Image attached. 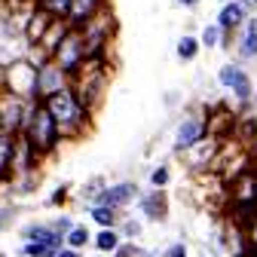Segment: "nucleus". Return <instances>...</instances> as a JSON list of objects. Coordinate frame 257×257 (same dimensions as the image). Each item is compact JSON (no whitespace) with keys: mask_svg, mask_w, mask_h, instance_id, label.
I'll list each match as a JSON object with an SVG mask.
<instances>
[{"mask_svg":"<svg viewBox=\"0 0 257 257\" xmlns=\"http://www.w3.org/2000/svg\"><path fill=\"white\" fill-rule=\"evenodd\" d=\"M92 245V230L86 227V223H74V227H71V233L68 236H64V248H71V251H86Z\"/></svg>","mask_w":257,"mask_h":257,"instance_id":"20","label":"nucleus"},{"mask_svg":"<svg viewBox=\"0 0 257 257\" xmlns=\"http://www.w3.org/2000/svg\"><path fill=\"white\" fill-rule=\"evenodd\" d=\"M74 223H77V220H74L68 211H61V214H55V217L49 220V227H52V233H58V236H68Z\"/></svg>","mask_w":257,"mask_h":257,"instance_id":"26","label":"nucleus"},{"mask_svg":"<svg viewBox=\"0 0 257 257\" xmlns=\"http://www.w3.org/2000/svg\"><path fill=\"white\" fill-rule=\"evenodd\" d=\"M68 7H71V0H37L34 4V10H40V13H46L49 19H64V13H68Z\"/></svg>","mask_w":257,"mask_h":257,"instance_id":"24","label":"nucleus"},{"mask_svg":"<svg viewBox=\"0 0 257 257\" xmlns=\"http://www.w3.org/2000/svg\"><path fill=\"white\" fill-rule=\"evenodd\" d=\"M64 89H71V77L64 74L58 64L49 58L43 61L40 68H37V83H34V92H37V101H46L49 95L55 92H64Z\"/></svg>","mask_w":257,"mask_h":257,"instance_id":"9","label":"nucleus"},{"mask_svg":"<svg viewBox=\"0 0 257 257\" xmlns=\"http://www.w3.org/2000/svg\"><path fill=\"white\" fill-rule=\"evenodd\" d=\"M199 257H208V254H205V251H202V254H199Z\"/></svg>","mask_w":257,"mask_h":257,"instance_id":"36","label":"nucleus"},{"mask_svg":"<svg viewBox=\"0 0 257 257\" xmlns=\"http://www.w3.org/2000/svg\"><path fill=\"white\" fill-rule=\"evenodd\" d=\"M68 193H71V187H58L52 196H49V202H46V205H61L64 199H68Z\"/></svg>","mask_w":257,"mask_h":257,"instance_id":"29","label":"nucleus"},{"mask_svg":"<svg viewBox=\"0 0 257 257\" xmlns=\"http://www.w3.org/2000/svg\"><path fill=\"white\" fill-rule=\"evenodd\" d=\"M187 254H190V248H187L184 239H178V242H172V245H166L159 251V257H187Z\"/></svg>","mask_w":257,"mask_h":257,"instance_id":"27","label":"nucleus"},{"mask_svg":"<svg viewBox=\"0 0 257 257\" xmlns=\"http://www.w3.org/2000/svg\"><path fill=\"white\" fill-rule=\"evenodd\" d=\"M22 4H25V7H34V4H37V0H22Z\"/></svg>","mask_w":257,"mask_h":257,"instance_id":"32","label":"nucleus"},{"mask_svg":"<svg viewBox=\"0 0 257 257\" xmlns=\"http://www.w3.org/2000/svg\"><path fill=\"white\" fill-rule=\"evenodd\" d=\"M116 233H119L122 242H141V236H144V220L138 214H125L122 211V217L116 223Z\"/></svg>","mask_w":257,"mask_h":257,"instance_id":"18","label":"nucleus"},{"mask_svg":"<svg viewBox=\"0 0 257 257\" xmlns=\"http://www.w3.org/2000/svg\"><path fill=\"white\" fill-rule=\"evenodd\" d=\"M55 257H83V254H80V251H71V248H61Z\"/></svg>","mask_w":257,"mask_h":257,"instance_id":"31","label":"nucleus"},{"mask_svg":"<svg viewBox=\"0 0 257 257\" xmlns=\"http://www.w3.org/2000/svg\"><path fill=\"white\" fill-rule=\"evenodd\" d=\"M104 7H110L107 0H71V7H68V13H64L61 22L68 25L71 31H83Z\"/></svg>","mask_w":257,"mask_h":257,"instance_id":"13","label":"nucleus"},{"mask_svg":"<svg viewBox=\"0 0 257 257\" xmlns=\"http://www.w3.org/2000/svg\"><path fill=\"white\" fill-rule=\"evenodd\" d=\"M31 104L34 101H25V98H19V95H13V92H7L4 86H0V132L19 138L22 128H25Z\"/></svg>","mask_w":257,"mask_h":257,"instance_id":"6","label":"nucleus"},{"mask_svg":"<svg viewBox=\"0 0 257 257\" xmlns=\"http://www.w3.org/2000/svg\"><path fill=\"white\" fill-rule=\"evenodd\" d=\"M34 83H37V68L31 61H25V55L4 64V71H0V86L13 95H19V98H25V101H37Z\"/></svg>","mask_w":257,"mask_h":257,"instance_id":"4","label":"nucleus"},{"mask_svg":"<svg viewBox=\"0 0 257 257\" xmlns=\"http://www.w3.org/2000/svg\"><path fill=\"white\" fill-rule=\"evenodd\" d=\"M61 248H52V245H46V242H22L19 245V257H55Z\"/></svg>","mask_w":257,"mask_h":257,"instance_id":"22","label":"nucleus"},{"mask_svg":"<svg viewBox=\"0 0 257 257\" xmlns=\"http://www.w3.org/2000/svg\"><path fill=\"white\" fill-rule=\"evenodd\" d=\"M138 196H141L138 181H113V184L107 181V187L98 193V199H95L92 205H107L113 211H125L128 205L138 202Z\"/></svg>","mask_w":257,"mask_h":257,"instance_id":"8","label":"nucleus"},{"mask_svg":"<svg viewBox=\"0 0 257 257\" xmlns=\"http://www.w3.org/2000/svg\"><path fill=\"white\" fill-rule=\"evenodd\" d=\"M52 61L68 74V77H77L86 64V46H83V34L80 31H64V37L58 40V46L52 49Z\"/></svg>","mask_w":257,"mask_h":257,"instance_id":"5","label":"nucleus"},{"mask_svg":"<svg viewBox=\"0 0 257 257\" xmlns=\"http://www.w3.org/2000/svg\"><path fill=\"white\" fill-rule=\"evenodd\" d=\"M175 4H178V7H184V10H196L202 0H175Z\"/></svg>","mask_w":257,"mask_h":257,"instance_id":"30","label":"nucleus"},{"mask_svg":"<svg viewBox=\"0 0 257 257\" xmlns=\"http://www.w3.org/2000/svg\"><path fill=\"white\" fill-rule=\"evenodd\" d=\"M208 138V125H205V113H187L178 119L175 135H172V150L175 153H190L196 144H202Z\"/></svg>","mask_w":257,"mask_h":257,"instance_id":"7","label":"nucleus"},{"mask_svg":"<svg viewBox=\"0 0 257 257\" xmlns=\"http://www.w3.org/2000/svg\"><path fill=\"white\" fill-rule=\"evenodd\" d=\"M254 16V7L248 4V0H233V4H220V10H217V19H214V25L223 31L227 37H233L236 31L248 22Z\"/></svg>","mask_w":257,"mask_h":257,"instance_id":"11","label":"nucleus"},{"mask_svg":"<svg viewBox=\"0 0 257 257\" xmlns=\"http://www.w3.org/2000/svg\"><path fill=\"white\" fill-rule=\"evenodd\" d=\"M248 4H251V7H254V10H257V0H248Z\"/></svg>","mask_w":257,"mask_h":257,"instance_id":"33","label":"nucleus"},{"mask_svg":"<svg viewBox=\"0 0 257 257\" xmlns=\"http://www.w3.org/2000/svg\"><path fill=\"white\" fill-rule=\"evenodd\" d=\"M40 104L49 110L52 122L58 125L61 141H77V138H83V135L89 132V119H92V113L80 104V98L74 95V89L55 92V95H49V98L40 101Z\"/></svg>","mask_w":257,"mask_h":257,"instance_id":"1","label":"nucleus"},{"mask_svg":"<svg viewBox=\"0 0 257 257\" xmlns=\"http://www.w3.org/2000/svg\"><path fill=\"white\" fill-rule=\"evenodd\" d=\"M135 208H138V217L144 223H166L169 211H172V202H169V193L166 190H147V193L138 196Z\"/></svg>","mask_w":257,"mask_h":257,"instance_id":"10","label":"nucleus"},{"mask_svg":"<svg viewBox=\"0 0 257 257\" xmlns=\"http://www.w3.org/2000/svg\"><path fill=\"white\" fill-rule=\"evenodd\" d=\"M104 187H107V181H104L101 175H95V178H89V181H86V184L80 187V199H83L86 205H92L95 199H98V193H101Z\"/></svg>","mask_w":257,"mask_h":257,"instance_id":"25","label":"nucleus"},{"mask_svg":"<svg viewBox=\"0 0 257 257\" xmlns=\"http://www.w3.org/2000/svg\"><path fill=\"white\" fill-rule=\"evenodd\" d=\"M119 245H122V239H119L116 227H113V230H98V233H92V248H95V254L113 257Z\"/></svg>","mask_w":257,"mask_h":257,"instance_id":"17","label":"nucleus"},{"mask_svg":"<svg viewBox=\"0 0 257 257\" xmlns=\"http://www.w3.org/2000/svg\"><path fill=\"white\" fill-rule=\"evenodd\" d=\"M230 52L236 55L239 64L245 61H257V16H251L236 34L230 37Z\"/></svg>","mask_w":257,"mask_h":257,"instance_id":"12","label":"nucleus"},{"mask_svg":"<svg viewBox=\"0 0 257 257\" xmlns=\"http://www.w3.org/2000/svg\"><path fill=\"white\" fill-rule=\"evenodd\" d=\"M19 236H22V242H46L52 248H64V236L52 233L49 220H31V223H25V227L19 230Z\"/></svg>","mask_w":257,"mask_h":257,"instance_id":"14","label":"nucleus"},{"mask_svg":"<svg viewBox=\"0 0 257 257\" xmlns=\"http://www.w3.org/2000/svg\"><path fill=\"white\" fill-rule=\"evenodd\" d=\"M196 37H199V46H202V49H208V52H211V49H230V37L223 34V31H220L214 22H208Z\"/></svg>","mask_w":257,"mask_h":257,"instance_id":"16","label":"nucleus"},{"mask_svg":"<svg viewBox=\"0 0 257 257\" xmlns=\"http://www.w3.org/2000/svg\"><path fill=\"white\" fill-rule=\"evenodd\" d=\"M217 86L223 92H230L233 95V101L239 110H248L254 101H257V89H254V80L248 74L245 64H239L236 58L230 61H223L220 68H217Z\"/></svg>","mask_w":257,"mask_h":257,"instance_id":"3","label":"nucleus"},{"mask_svg":"<svg viewBox=\"0 0 257 257\" xmlns=\"http://www.w3.org/2000/svg\"><path fill=\"white\" fill-rule=\"evenodd\" d=\"M92 257H104V254H92Z\"/></svg>","mask_w":257,"mask_h":257,"instance_id":"35","label":"nucleus"},{"mask_svg":"<svg viewBox=\"0 0 257 257\" xmlns=\"http://www.w3.org/2000/svg\"><path fill=\"white\" fill-rule=\"evenodd\" d=\"M86 211H89V220L98 230H113L116 223H119V217H122V211H113L107 205H86Z\"/></svg>","mask_w":257,"mask_h":257,"instance_id":"19","label":"nucleus"},{"mask_svg":"<svg viewBox=\"0 0 257 257\" xmlns=\"http://www.w3.org/2000/svg\"><path fill=\"white\" fill-rule=\"evenodd\" d=\"M147 181H150V190H166V187L172 184V166H169V163L153 166L150 175H147Z\"/></svg>","mask_w":257,"mask_h":257,"instance_id":"23","label":"nucleus"},{"mask_svg":"<svg viewBox=\"0 0 257 257\" xmlns=\"http://www.w3.org/2000/svg\"><path fill=\"white\" fill-rule=\"evenodd\" d=\"M16 144L19 138L0 132V181H13V163H16Z\"/></svg>","mask_w":257,"mask_h":257,"instance_id":"15","label":"nucleus"},{"mask_svg":"<svg viewBox=\"0 0 257 257\" xmlns=\"http://www.w3.org/2000/svg\"><path fill=\"white\" fill-rule=\"evenodd\" d=\"M199 52H202V46H199V37H196V34H184V37H178L175 55H178L181 61H196Z\"/></svg>","mask_w":257,"mask_h":257,"instance_id":"21","label":"nucleus"},{"mask_svg":"<svg viewBox=\"0 0 257 257\" xmlns=\"http://www.w3.org/2000/svg\"><path fill=\"white\" fill-rule=\"evenodd\" d=\"M16 214H19V208H16V205H0V233H4L10 223L16 220Z\"/></svg>","mask_w":257,"mask_h":257,"instance_id":"28","label":"nucleus"},{"mask_svg":"<svg viewBox=\"0 0 257 257\" xmlns=\"http://www.w3.org/2000/svg\"><path fill=\"white\" fill-rule=\"evenodd\" d=\"M28 147H31V153H34L37 159H46V156H52L55 150H58V144H61V135H58V125L52 122V116H49V110L40 104V101H34L31 104V110H28V119H25V128H22V135H19Z\"/></svg>","mask_w":257,"mask_h":257,"instance_id":"2","label":"nucleus"},{"mask_svg":"<svg viewBox=\"0 0 257 257\" xmlns=\"http://www.w3.org/2000/svg\"><path fill=\"white\" fill-rule=\"evenodd\" d=\"M220 4H233V0H220Z\"/></svg>","mask_w":257,"mask_h":257,"instance_id":"34","label":"nucleus"},{"mask_svg":"<svg viewBox=\"0 0 257 257\" xmlns=\"http://www.w3.org/2000/svg\"><path fill=\"white\" fill-rule=\"evenodd\" d=\"M0 257H4V254H0Z\"/></svg>","mask_w":257,"mask_h":257,"instance_id":"37","label":"nucleus"}]
</instances>
